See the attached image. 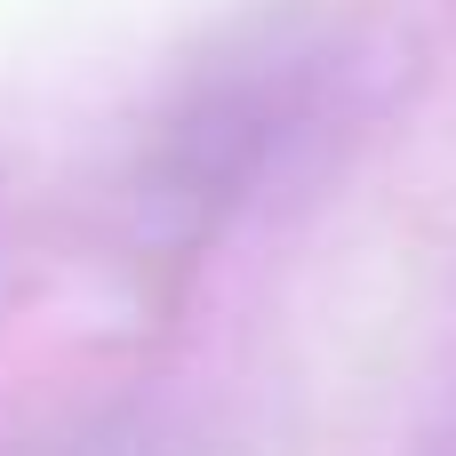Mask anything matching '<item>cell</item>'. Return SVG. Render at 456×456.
<instances>
[{"label": "cell", "instance_id": "1", "mask_svg": "<svg viewBox=\"0 0 456 456\" xmlns=\"http://www.w3.org/2000/svg\"><path fill=\"white\" fill-rule=\"evenodd\" d=\"M321 80L329 56L305 32H248L232 48H216L144 128L136 176H128V208L136 232L160 256H184L200 240H216L289 160V144L313 128L321 112Z\"/></svg>", "mask_w": 456, "mask_h": 456}]
</instances>
